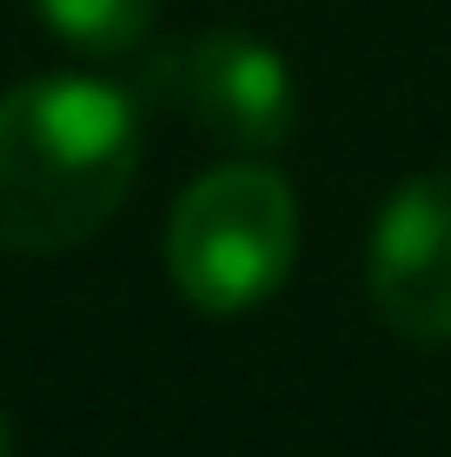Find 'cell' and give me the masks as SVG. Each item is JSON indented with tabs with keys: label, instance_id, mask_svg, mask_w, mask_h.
<instances>
[{
	"label": "cell",
	"instance_id": "1",
	"mask_svg": "<svg viewBox=\"0 0 451 457\" xmlns=\"http://www.w3.org/2000/svg\"><path fill=\"white\" fill-rule=\"evenodd\" d=\"M139 172V113L120 87L46 73L0 93V252L46 259L93 239Z\"/></svg>",
	"mask_w": 451,
	"mask_h": 457
},
{
	"label": "cell",
	"instance_id": "2",
	"mask_svg": "<svg viewBox=\"0 0 451 457\" xmlns=\"http://www.w3.org/2000/svg\"><path fill=\"white\" fill-rule=\"evenodd\" d=\"M299 259V199L266 160L199 172L166 219V272L193 312L232 319L286 286Z\"/></svg>",
	"mask_w": 451,
	"mask_h": 457
},
{
	"label": "cell",
	"instance_id": "5",
	"mask_svg": "<svg viewBox=\"0 0 451 457\" xmlns=\"http://www.w3.org/2000/svg\"><path fill=\"white\" fill-rule=\"evenodd\" d=\"M27 7L80 54H127L153 27V0H27Z\"/></svg>",
	"mask_w": 451,
	"mask_h": 457
},
{
	"label": "cell",
	"instance_id": "6",
	"mask_svg": "<svg viewBox=\"0 0 451 457\" xmlns=\"http://www.w3.org/2000/svg\"><path fill=\"white\" fill-rule=\"evenodd\" d=\"M0 457H13V437H7V418H0Z\"/></svg>",
	"mask_w": 451,
	"mask_h": 457
},
{
	"label": "cell",
	"instance_id": "4",
	"mask_svg": "<svg viewBox=\"0 0 451 457\" xmlns=\"http://www.w3.org/2000/svg\"><path fill=\"white\" fill-rule=\"evenodd\" d=\"M173 93L180 106L206 126L220 146H232L239 160L286 146L299 100H292V73L259 34H199L186 54L173 60Z\"/></svg>",
	"mask_w": 451,
	"mask_h": 457
},
{
	"label": "cell",
	"instance_id": "3",
	"mask_svg": "<svg viewBox=\"0 0 451 457\" xmlns=\"http://www.w3.org/2000/svg\"><path fill=\"white\" fill-rule=\"evenodd\" d=\"M379 319L412 345H451V172L405 179L385 199L365 252Z\"/></svg>",
	"mask_w": 451,
	"mask_h": 457
}]
</instances>
